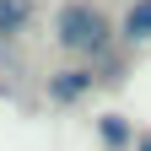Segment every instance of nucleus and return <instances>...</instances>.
<instances>
[{
    "instance_id": "5",
    "label": "nucleus",
    "mask_w": 151,
    "mask_h": 151,
    "mask_svg": "<svg viewBox=\"0 0 151 151\" xmlns=\"http://www.w3.org/2000/svg\"><path fill=\"white\" fill-rule=\"evenodd\" d=\"M140 151H151V135H146V140H140Z\"/></svg>"
},
{
    "instance_id": "2",
    "label": "nucleus",
    "mask_w": 151,
    "mask_h": 151,
    "mask_svg": "<svg viewBox=\"0 0 151 151\" xmlns=\"http://www.w3.org/2000/svg\"><path fill=\"white\" fill-rule=\"evenodd\" d=\"M124 32H129V38H146V32H151V0L129 6V16H124Z\"/></svg>"
},
{
    "instance_id": "1",
    "label": "nucleus",
    "mask_w": 151,
    "mask_h": 151,
    "mask_svg": "<svg viewBox=\"0 0 151 151\" xmlns=\"http://www.w3.org/2000/svg\"><path fill=\"white\" fill-rule=\"evenodd\" d=\"M60 43L65 49H81V54H97L108 43V22L92 6H65L60 11Z\"/></svg>"
},
{
    "instance_id": "4",
    "label": "nucleus",
    "mask_w": 151,
    "mask_h": 151,
    "mask_svg": "<svg viewBox=\"0 0 151 151\" xmlns=\"http://www.w3.org/2000/svg\"><path fill=\"white\" fill-rule=\"evenodd\" d=\"M81 86H86V81H81V76H76V70H70V76H65V81H54V97H76V92H81Z\"/></svg>"
},
{
    "instance_id": "3",
    "label": "nucleus",
    "mask_w": 151,
    "mask_h": 151,
    "mask_svg": "<svg viewBox=\"0 0 151 151\" xmlns=\"http://www.w3.org/2000/svg\"><path fill=\"white\" fill-rule=\"evenodd\" d=\"M27 22V0H0V32H16Z\"/></svg>"
}]
</instances>
